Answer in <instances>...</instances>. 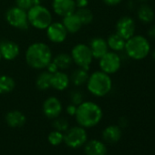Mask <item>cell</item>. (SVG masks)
Listing matches in <instances>:
<instances>
[{
    "label": "cell",
    "instance_id": "1",
    "mask_svg": "<svg viewBox=\"0 0 155 155\" xmlns=\"http://www.w3.org/2000/svg\"><path fill=\"white\" fill-rule=\"evenodd\" d=\"M53 58L52 50L43 42H35L28 46L25 53L27 64L33 69L42 70L47 68Z\"/></svg>",
    "mask_w": 155,
    "mask_h": 155
},
{
    "label": "cell",
    "instance_id": "2",
    "mask_svg": "<svg viewBox=\"0 0 155 155\" xmlns=\"http://www.w3.org/2000/svg\"><path fill=\"white\" fill-rule=\"evenodd\" d=\"M103 116L101 108L93 101H83L77 107L76 120L83 128H91L100 123Z\"/></svg>",
    "mask_w": 155,
    "mask_h": 155
},
{
    "label": "cell",
    "instance_id": "3",
    "mask_svg": "<svg viewBox=\"0 0 155 155\" xmlns=\"http://www.w3.org/2000/svg\"><path fill=\"white\" fill-rule=\"evenodd\" d=\"M86 85L91 94L101 98L110 92L112 89V80L110 75L101 70H98L89 76Z\"/></svg>",
    "mask_w": 155,
    "mask_h": 155
},
{
    "label": "cell",
    "instance_id": "4",
    "mask_svg": "<svg viewBox=\"0 0 155 155\" xmlns=\"http://www.w3.org/2000/svg\"><path fill=\"white\" fill-rule=\"evenodd\" d=\"M124 50L131 59L141 60L150 54V45L149 40L143 36L134 35L126 40Z\"/></svg>",
    "mask_w": 155,
    "mask_h": 155
},
{
    "label": "cell",
    "instance_id": "5",
    "mask_svg": "<svg viewBox=\"0 0 155 155\" xmlns=\"http://www.w3.org/2000/svg\"><path fill=\"white\" fill-rule=\"evenodd\" d=\"M27 12L28 23L34 28L45 30L53 22L51 11L41 4L34 6Z\"/></svg>",
    "mask_w": 155,
    "mask_h": 155
},
{
    "label": "cell",
    "instance_id": "6",
    "mask_svg": "<svg viewBox=\"0 0 155 155\" xmlns=\"http://www.w3.org/2000/svg\"><path fill=\"white\" fill-rule=\"evenodd\" d=\"M70 56L73 63L78 68H85L88 70L90 69V66L94 59L89 45L84 43H79L75 45L70 51Z\"/></svg>",
    "mask_w": 155,
    "mask_h": 155
},
{
    "label": "cell",
    "instance_id": "7",
    "mask_svg": "<svg viewBox=\"0 0 155 155\" xmlns=\"http://www.w3.org/2000/svg\"><path fill=\"white\" fill-rule=\"evenodd\" d=\"M6 21L9 26L20 30H27L29 27L28 12L17 6L10 8L6 13Z\"/></svg>",
    "mask_w": 155,
    "mask_h": 155
},
{
    "label": "cell",
    "instance_id": "8",
    "mask_svg": "<svg viewBox=\"0 0 155 155\" xmlns=\"http://www.w3.org/2000/svg\"><path fill=\"white\" fill-rule=\"evenodd\" d=\"M99 66L101 71L111 75L119 71L121 67V59L117 52L108 51L99 59Z\"/></svg>",
    "mask_w": 155,
    "mask_h": 155
},
{
    "label": "cell",
    "instance_id": "9",
    "mask_svg": "<svg viewBox=\"0 0 155 155\" xmlns=\"http://www.w3.org/2000/svg\"><path fill=\"white\" fill-rule=\"evenodd\" d=\"M87 132L85 129L81 126L73 127L67 130L64 135L65 143L70 148H79L82 146L87 141Z\"/></svg>",
    "mask_w": 155,
    "mask_h": 155
},
{
    "label": "cell",
    "instance_id": "10",
    "mask_svg": "<svg viewBox=\"0 0 155 155\" xmlns=\"http://www.w3.org/2000/svg\"><path fill=\"white\" fill-rule=\"evenodd\" d=\"M46 35L50 42L60 44L66 40L68 32L62 22H52L46 28Z\"/></svg>",
    "mask_w": 155,
    "mask_h": 155
},
{
    "label": "cell",
    "instance_id": "11",
    "mask_svg": "<svg viewBox=\"0 0 155 155\" xmlns=\"http://www.w3.org/2000/svg\"><path fill=\"white\" fill-rule=\"evenodd\" d=\"M136 25L134 20L128 16L120 18L116 24V33L125 40H128L135 35Z\"/></svg>",
    "mask_w": 155,
    "mask_h": 155
},
{
    "label": "cell",
    "instance_id": "12",
    "mask_svg": "<svg viewBox=\"0 0 155 155\" xmlns=\"http://www.w3.org/2000/svg\"><path fill=\"white\" fill-rule=\"evenodd\" d=\"M0 54L2 59L12 61L19 56L20 47L12 40H2L0 41Z\"/></svg>",
    "mask_w": 155,
    "mask_h": 155
},
{
    "label": "cell",
    "instance_id": "13",
    "mask_svg": "<svg viewBox=\"0 0 155 155\" xmlns=\"http://www.w3.org/2000/svg\"><path fill=\"white\" fill-rule=\"evenodd\" d=\"M51 6L53 12L61 18L75 13L77 9L75 0H52Z\"/></svg>",
    "mask_w": 155,
    "mask_h": 155
},
{
    "label": "cell",
    "instance_id": "14",
    "mask_svg": "<svg viewBox=\"0 0 155 155\" xmlns=\"http://www.w3.org/2000/svg\"><path fill=\"white\" fill-rule=\"evenodd\" d=\"M42 110L47 118L54 120L59 117L62 111V103L57 97H49L44 101Z\"/></svg>",
    "mask_w": 155,
    "mask_h": 155
},
{
    "label": "cell",
    "instance_id": "15",
    "mask_svg": "<svg viewBox=\"0 0 155 155\" xmlns=\"http://www.w3.org/2000/svg\"><path fill=\"white\" fill-rule=\"evenodd\" d=\"M70 84L69 76L63 70H58L51 76V88L58 91H63Z\"/></svg>",
    "mask_w": 155,
    "mask_h": 155
},
{
    "label": "cell",
    "instance_id": "16",
    "mask_svg": "<svg viewBox=\"0 0 155 155\" xmlns=\"http://www.w3.org/2000/svg\"><path fill=\"white\" fill-rule=\"evenodd\" d=\"M92 56L96 59H100L101 57H103L108 51H109V47L107 44V41L101 38V37H96L93 38L89 45Z\"/></svg>",
    "mask_w": 155,
    "mask_h": 155
},
{
    "label": "cell",
    "instance_id": "17",
    "mask_svg": "<svg viewBox=\"0 0 155 155\" xmlns=\"http://www.w3.org/2000/svg\"><path fill=\"white\" fill-rule=\"evenodd\" d=\"M62 18H63L62 24L65 27L68 33L76 34V33L79 32L81 29V28L83 27L81 19L76 15V13L70 14V15L64 17Z\"/></svg>",
    "mask_w": 155,
    "mask_h": 155
},
{
    "label": "cell",
    "instance_id": "18",
    "mask_svg": "<svg viewBox=\"0 0 155 155\" xmlns=\"http://www.w3.org/2000/svg\"><path fill=\"white\" fill-rule=\"evenodd\" d=\"M26 116L23 112L18 110H11L6 115V122L11 128H19L26 123Z\"/></svg>",
    "mask_w": 155,
    "mask_h": 155
},
{
    "label": "cell",
    "instance_id": "19",
    "mask_svg": "<svg viewBox=\"0 0 155 155\" xmlns=\"http://www.w3.org/2000/svg\"><path fill=\"white\" fill-rule=\"evenodd\" d=\"M89 70L81 68H77L75 70L72 71L71 75L69 76L70 83H72L76 87H81L85 85L89 79Z\"/></svg>",
    "mask_w": 155,
    "mask_h": 155
},
{
    "label": "cell",
    "instance_id": "20",
    "mask_svg": "<svg viewBox=\"0 0 155 155\" xmlns=\"http://www.w3.org/2000/svg\"><path fill=\"white\" fill-rule=\"evenodd\" d=\"M86 155H106L107 148L105 144L98 140H91L85 145Z\"/></svg>",
    "mask_w": 155,
    "mask_h": 155
},
{
    "label": "cell",
    "instance_id": "21",
    "mask_svg": "<svg viewBox=\"0 0 155 155\" xmlns=\"http://www.w3.org/2000/svg\"><path fill=\"white\" fill-rule=\"evenodd\" d=\"M103 140L108 143H115L121 138V130L120 126L110 125L105 128L102 132Z\"/></svg>",
    "mask_w": 155,
    "mask_h": 155
},
{
    "label": "cell",
    "instance_id": "22",
    "mask_svg": "<svg viewBox=\"0 0 155 155\" xmlns=\"http://www.w3.org/2000/svg\"><path fill=\"white\" fill-rule=\"evenodd\" d=\"M137 16L140 22L144 24H150L153 21L155 14H154L153 9L149 5L143 4L138 8Z\"/></svg>",
    "mask_w": 155,
    "mask_h": 155
},
{
    "label": "cell",
    "instance_id": "23",
    "mask_svg": "<svg viewBox=\"0 0 155 155\" xmlns=\"http://www.w3.org/2000/svg\"><path fill=\"white\" fill-rule=\"evenodd\" d=\"M106 41H107L109 49H111L114 52H119V51L124 50L126 40L124 38H122L117 33H113V34L110 35Z\"/></svg>",
    "mask_w": 155,
    "mask_h": 155
},
{
    "label": "cell",
    "instance_id": "24",
    "mask_svg": "<svg viewBox=\"0 0 155 155\" xmlns=\"http://www.w3.org/2000/svg\"><path fill=\"white\" fill-rule=\"evenodd\" d=\"M16 88V81L8 75H0V95L8 94Z\"/></svg>",
    "mask_w": 155,
    "mask_h": 155
},
{
    "label": "cell",
    "instance_id": "25",
    "mask_svg": "<svg viewBox=\"0 0 155 155\" xmlns=\"http://www.w3.org/2000/svg\"><path fill=\"white\" fill-rule=\"evenodd\" d=\"M51 76L47 70H43L38 74L36 79V87L39 91H48L51 88Z\"/></svg>",
    "mask_w": 155,
    "mask_h": 155
},
{
    "label": "cell",
    "instance_id": "26",
    "mask_svg": "<svg viewBox=\"0 0 155 155\" xmlns=\"http://www.w3.org/2000/svg\"><path fill=\"white\" fill-rule=\"evenodd\" d=\"M52 61L57 65L59 70H66L69 68L73 63L70 54H68L65 52L58 54L56 57L52 58Z\"/></svg>",
    "mask_w": 155,
    "mask_h": 155
},
{
    "label": "cell",
    "instance_id": "27",
    "mask_svg": "<svg viewBox=\"0 0 155 155\" xmlns=\"http://www.w3.org/2000/svg\"><path fill=\"white\" fill-rule=\"evenodd\" d=\"M75 13H76V15L78 17H79V18L81 19V23H82L83 26L91 24L92 21H93V19H94L93 13L88 8H78V9H76Z\"/></svg>",
    "mask_w": 155,
    "mask_h": 155
},
{
    "label": "cell",
    "instance_id": "28",
    "mask_svg": "<svg viewBox=\"0 0 155 155\" xmlns=\"http://www.w3.org/2000/svg\"><path fill=\"white\" fill-rule=\"evenodd\" d=\"M48 140L49 141V143L53 146H58L60 143H62V141H64V134L61 131L58 130H53L48 134Z\"/></svg>",
    "mask_w": 155,
    "mask_h": 155
},
{
    "label": "cell",
    "instance_id": "29",
    "mask_svg": "<svg viewBox=\"0 0 155 155\" xmlns=\"http://www.w3.org/2000/svg\"><path fill=\"white\" fill-rule=\"evenodd\" d=\"M38 4H41L40 0H16V6L26 11Z\"/></svg>",
    "mask_w": 155,
    "mask_h": 155
},
{
    "label": "cell",
    "instance_id": "30",
    "mask_svg": "<svg viewBox=\"0 0 155 155\" xmlns=\"http://www.w3.org/2000/svg\"><path fill=\"white\" fill-rule=\"evenodd\" d=\"M54 120H55L53 121V127L55 128L56 130L63 132L68 130V122L66 119L58 117Z\"/></svg>",
    "mask_w": 155,
    "mask_h": 155
},
{
    "label": "cell",
    "instance_id": "31",
    "mask_svg": "<svg viewBox=\"0 0 155 155\" xmlns=\"http://www.w3.org/2000/svg\"><path fill=\"white\" fill-rule=\"evenodd\" d=\"M84 101V95L79 91H73L70 92V102L76 106H79Z\"/></svg>",
    "mask_w": 155,
    "mask_h": 155
},
{
    "label": "cell",
    "instance_id": "32",
    "mask_svg": "<svg viewBox=\"0 0 155 155\" xmlns=\"http://www.w3.org/2000/svg\"><path fill=\"white\" fill-rule=\"evenodd\" d=\"M46 70H47L48 72H49L50 74H54V73H56L57 71H58L59 69H58V68L57 67V65L51 60V61L49 62V64L47 66Z\"/></svg>",
    "mask_w": 155,
    "mask_h": 155
},
{
    "label": "cell",
    "instance_id": "33",
    "mask_svg": "<svg viewBox=\"0 0 155 155\" xmlns=\"http://www.w3.org/2000/svg\"><path fill=\"white\" fill-rule=\"evenodd\" d=\"M75 5H76L77 9L78 8H88V6H89V0H75Z\"/></svg>",
    "mask_w": 155,
    "mask_h": 155
},
{
    "label": "cell",
    "instance_id": "34",
    "mask_svg": "<svg viewBox=\"0 0 155 155\" xmlns=\"http://www.w3.org/2000/svg\"><path fill=\"white\" fill-rule=\"evenodd\" d=\"M77 107H78V106H76V105H74V104L70 103V104H69V105H68V106H67V108H66V111H67V113H68L69 116H75L76 111H77Z\"/></svg>",
    "mask_w": 155,
    "mask_h": 155
},
{
    "label": "cell",
    "instance_id": "35",
    "mask_svg": "<svg viewBox=\"0 0 155 155\" xmlns=\"http://www.w3.org/2000/svg\"><path fill=\"white\" fill-rule=\"evenodd\" d=\"M103 3L106 4L107 6H110V7H113V6H117L119 5L121 0H102Z\"/></svg>",
    "mask_w": 155,
    "mask_h": 155
},
{
    "label": "cell",
    "instance_id": "36",
    "mask_svg": "<svg viewBox=\"0 0 155 155\" xmlns=\"http://www.w3.org/2000/svg\"><path fill=\"white\" fill-rule=\"evenodd\" d=\"M148 37L150 38H152V39H155V25L151 26L149 29H148Z\"/></svg>",
    "mask_w": 155,
    "mask_h": 155
},
{
    "label": "cell",
    "instance_id": "37",
    "mask_svg": "<svg viewBox=\"0 0 155 155\" xmlns=\"http://www.w3.org/2000/svg\"><path fill=\"white\" fill-rule=\"evenodd\" d=\"M127 124H128V120H126V118L122 117L120 119V127H125L127 126Z\"/></svg>",
    "mask_w": 155,
    "mask_h": 155
},
{
    "label": "cell",
    "instance_id": "38",
    "mask_svg": "<svg viewBox=\"0 0 155 155\" xmlns=\"http://www.w3.org/2000/svg\"><path fill=\"white\" fill-rule=\"evenodd\" d=\"M151 57H152V58H153V59L155 60V49H154V50L152 51V53H151Z\"/></svg>",
    "mask_w": 155,
    "mask_h": 155
},
{
    "label": "cell",
    "instance_id": "39",
    "mask_svg": "<svg viewBox=\"0 0 155 155\" xmlns=\"http://www.w3.org/2000/svg\"><path fill=\"white\" fill-rule=\"evenodd\" d=\"M1 59H2V57H1V54H0V61H1Z\"/></svg>",
    "mask_w": 155,
    "mask_h": 155
},
{
    "label": "cell",
    "instance_id": "40",
    "mask_svg": "<svg viewBox=\"0 0 155 155\" xmlns=\"http://www.w3.org/2000/svg\"><path fill=\"white\" fill-rule=\"evenodd\" d=\"M140 1H146V0H140Z\"/></svg>",
    "mask_w": 155,
    "mask_h": 155
},
{
    "label": "cell",
    "instance_id": "41",
    "mask_svg": "<svg viewBox=\"0 0 155 155\" xmlns=\"http://www.w3.org/2000/svg\"><path fill=\"white\" fill-rule=\"evenodd\" d=\"M40 1H42V0H40Z\"/></svg>",
    "mask_w": 155,
    "mask_h": 155
}]
</instances>
